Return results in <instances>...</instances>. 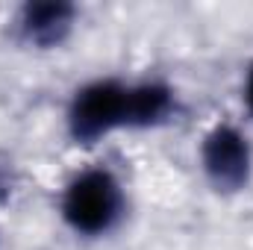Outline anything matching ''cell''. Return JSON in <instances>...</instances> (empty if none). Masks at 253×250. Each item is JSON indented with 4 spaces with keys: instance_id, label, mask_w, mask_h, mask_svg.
<instances>
[{
    "instance_id": "cell-2",
    "label": "cell",
    "mask_w": 253,
    "mask_h": 250,
    "mask_svg": "<svg viewBox=\"0 0 253 250\" xmlns=\"http://www.w3.org/2000/svg\"><path fill=\"white\" fill-rule=\"evenodd\" d=\"M126 100H129V85H121L115 80H100L77 91L68 126L71 135L83 144H94L115 126H126Z\"/></svg>"
},
{
    "instance_id": "cell-3",
    "label": "cell",
    "mask_w": 253,
    "mask_h": 250,
    "mask_svg": "<svg viewBox=\"0 0 253 250\" xmlns=\"http://www.w3.org/2000/svg\"><path fill=\"white\" fill-rule=\"evenodd\" d=\"M200 162L212 186L221 191H239L251 180V144L236 126H215L203 138Z\"/></svg>"
},
{
    "instance_id": "cell-4",
    "label": "cell",
    "mask_w": 253,
    "mask_h": 250,
    "mask_svg": "<svg viewBox=\"0 0 253 250\" xmlns=\"http://www.w3.org/2000/svg\"><path fill=\"white\" fill-rule=\"evenodd\" d=\"M74 21V9L68 3H30L21 12V30L36 44L59 42Z\"/></svg>"
},
{
    "instance_id": "cell-5",
    "label": "cell",
    "mask_w": 253,
    "mask_h": 250,
    "mask_svg": "<svg viewBox=\"0 0 253 250\" xmlns=\"http://www.w3.org/2000/svg\"><path fill=\"white\" fill-rule=\"evenodd\" d=\"M174 106L171 88L159 83H144V85H129V100H126V126H150L159 124Z\"/></svg>"
},
{
    "instance_id": "cell-6",
    "label": "cell",
    "mask_w": 253,
    "mask_h": 250,
    "mask_svg": "<svg viewBox=\"0 0 253 250\" xmlns=\"http://www.w3.org/2000/svg\"><path fill=\"white\" fill-rule=\"evenodd\" d=\"M245 103H248V109L253 112V68L248 71V80H245Z\"/></svg>"
},
{
    "instance_id": "cell-1",
    "label": "cell",
    "mask_w": 253,
    "mask_h": 250,
    "mask_svg": "<svg viewBox=\"0 0 253 250\" xmlns=\"http://www.w3.org/2000/svg\"><path fill=\"white\" fill-rule=\"evenodd\" d=\"M124 212V194L109 171H83L62 197L65 221L83 236L109 233Z\"/></svg>"
}]
</instances>
